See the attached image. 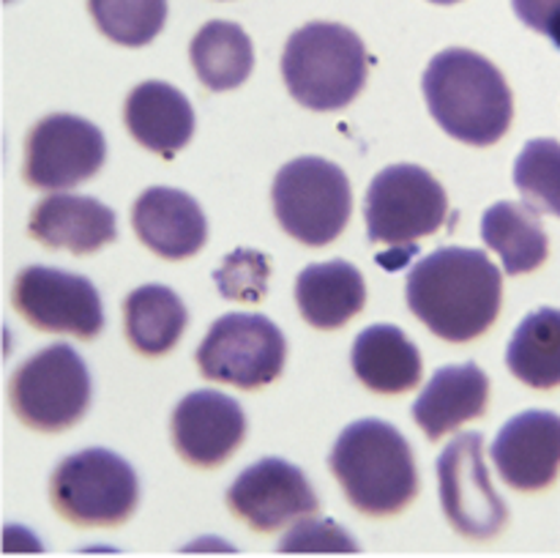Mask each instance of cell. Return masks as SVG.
<instances>
[{
  "label": "cell",
  "mask_w": 560,
  "mask_h": 558,
  "mask_svg": "<svg viewBox=\"0 0 560 558\" xmlns=\"http://www.w3.org/2000/svg\"><path fill=\"white\" fill-rule=\"evenodd\" d=\"M405 293L410 312L432 334L448 342H470L501 312L503 274L485 252L443 246L410 268Z\"/></svg>",
  "instance_id": "1"
},
{
  "label": "cell",
  "mask_w": 560,
  "mask_h": 558,
  "mask_svg": "<svg viewBox=\"0 0 560 558\" xmlns=\"http://www.w3.org/2000/svg\"><path fill=\"white\" fill-rule=\"evenodd\" d=\"M421 88L432 118L454 140L492 146L512 126V88L501 69L474 49L438 53L427 66Z\"/></svg>",
  "instance_id": "2"
},
{
  "label": "cell",
  "mask_w": 560,
  "mask_h": 558,
  "mask_svg": "<svg viewBox=\"0 0 560 558\" xmlns=\"http://www.w3.org/2000/svg\"><path fill=\"white\" fill-rule=\"evenodd\" d=\"M328 463L350 507L370 518L402 512L419 492L413 449L383 419H359L345 427Z\"/></svg>",
  "instance_id": "3"
},
{
  "label": "cell",
  "mask_w": 560,
  "mask_h": 558,
  "mask_svg": "<svg viewBox=\"0 0 560 558\" xmlns=\"http://www.w3.org/2000/svg\"><path fill=\"white\" fill-rule=\"evenodd\" d=\"M282 77L304 107L317 113L348 107L366 82L364 42L339 22H310L284 44Z\"/></svg>",
  "instance_id": "4"
},
{
  "label": "cell",
  "mask_w": 560,
  "mask_h": 558,
  "mask_svg": "<svg viewBox=\"0 0 560 558\" xmlns=\"http://www.w3.org/2000/svg\"><path fill=\"white\" fill-rule=\"evenodd\" d=\"M49 498L69 523L109 528L131 518L140 501V481L120 454L93 446L69 454L55 468Z\"/></svg>",
  "instance_id": "5"
},
{
  "label": "cell",
  "mask_w": 560,
  "mask_h": 558,
  "mask_svg": "<svg viewBox=\"0 0 560 558\" xmlns=\"http://www.w3.org/2000/svg\"><path fill=\"white\" fill-rule=\"evenodd\" d=\"M273 213L284 233L306 246H326L350 222L353 191L339 164L323 156H299L273 178Z\"/></svg>",
  "instance_id": "6"
},
{
  "label": "cell",
  "mask_w": 560,
  "mask_h": 558,
  "mask_svg": "<svg viewBox=\"0 0 560 558\" xmlns=\"http://www.w3.org/2000/svg\"><path fill=\"white\" fill-rule=\"evenodd\" d=\"M9 397L14 414L33 430H66L91 405V372L71 345L55 342L14 372Z\"/></svg>",
  "instance_id": "7"
},
{
  "label": "cell",
  "mask_w": 560,
  "mask_h": 558,
  "mask_svg": "<svg viewBox=\"0 0 560 558\" xmlns=\"http://www.w3.org/2000/svg\"><path fill=\"white\" fill-rule=\"evenodd\" d=\"M366 235L372 244H413L443 228L448 197L441 181L419 164H392L366 189Z\"/></svg>",
  "instance_id": "8"
},
{
  "label": "cell",
  "mask_w": 560,
  "mask_h": 558,
  "mask_svg": "<svg viewBox=\"0 0 560 558\" xmlns=\"http://www.w3.org/2000/svg\"><path fill=\"white\" fill-rule=\"evenodd\" d=\"M288 359V339L266 315L230 312L208 328L197 364L208 381L260 388L277 381Z\"/></svg>",
  "instance_id": "9"
},
{
  "label": "cell",
  "mask_w": 560,
  "mask_h": 558,
  "mask_svg": "<svg viewBox=\"0 0 560 558\" xmlns=\"http://www.w3.org/2000/svg\"><path fill=\"white\" fill-rule=\"evenodd\" d=\"M441 507L468 539H492L509 523V507L490 481L481 432H463L438 457Z\"/></svg>",
  "instance_id": "10"
},
{
  "label": "cell",
  "mask_w": 560,
  "mask_h": 558,
  "mask_svg": "<svg viewBox=\"0 0 560 558\" xmlns=\"http://www.w3.org/2000/svg\"><path fill=\"white\" fill-rule=\"evenodd\" d=\"M16 312L31 326L93 339L104 326L102 295L91 279L52 266H27L14 279Z\"/></svg>",
  "instance_id": "11"
},
{
  "label": "cell",
  "mask_w": 560,
  "mask_h": 558,
  "mask_svg": "<svg viewBox=\"0 0 560 558\" xmlns=\"http://www.w3.org/2000/svg\"><path fill=\"white\" fill-rule=\"evenodd\" d=\"M107 142L80 115L55 113L38 120L25 140V175L33 189H71L102 170Z\"/></svg>",
  "instance_id": "12"
},
{
  "label": "cell",
  "mask_w": 560,
  "mask_h": 558,
  "mask_svg": "<svg viewBox=\"0 0 560 558\" xmlns=\"http://www.w3.org/2000/svg\"><path fill=\"white\" fill-rule=\"evenodd\" d=\"M228 507L252 531L273 534L317 514V496L299 465L266 457L241 470L228 490Z\"/></svg>",
  "instance_id": "13"
},
{
  "label": "cell",
  "mask_w": 560,
  "mask_h": 558,
  "mask_svg": "<svg viewBox=\"0 0 560 558\" xmlns=\"http://www.w3.org/2000/svg\"><path fill=\"white\" fill-rule=\"evenodd\" d=\"M490 454L509 487L520 492L545 490L560 470V416L552 410L517 414L501 427Z\"/></svg>",
  "instance_id": "14"
},
{
  "label": "cell",
  "mask_w": 560,
  "mask_h": 558,
  "mask_svg": "<svg viewBox=\"0 0 560 558\" xmlns=\"http://www.w3.org/2000/svg\"><path fill=\"white\" fill-rule=\"evenodd\" d=\"M246 435V416L230 394L200 388L175 405L173 441L180 457L200 468L222 465Z\"/></svg>",
  "instance_id": "15"
},
{
  "label": "cell",
  "mask_w": 560,
  "mask_h": 558,
  "mask_svg": "<svg viewBox=\"0 0 560 558\" xmlns=\"http://www.w3.org/2000/svg\"><path fill=\"white\" fill-rule=\"evenodd\" d=\"M137 235L148 249L167 260L197 255L208 241V222L200 202L173 186H151L131 211Z\"/></svg>",
  "instance_id": "16"
},
{
  "label": "cell",
  "mask_w": 560,
  "mask_h": 558,
  "mask_svg": "<svg viewBox=\"0 0 560 558\" xmlns=\"http://www.w3.org/2000/svg\"><path fill=\"white\" fill-rule=\"evenodd\" d=\"M27 230L42 244L52 249H69L74 255H91L118 235L113 208L96 197L71 195V191L36 202Z\"/></svg>",
  "instance_id": "17"
},
{
  "label": "cell",
  "mask_w": 560,
  "mask_h": 558,
  "mask_svg": "<svg viewBox=\"0 0 560 558\" xmlns=\"http://www.w3.org/2000/svg\"><path fill=\"white\" fill-rule=\"evenodd\" d=\"M490 377L474 361L441 367L413 403V419L427 438L438 441L465 421L485 414Z\"/></svg>",
  "instance_id": "18"
},
{
  "label": "cell",
  "mask_w": 560,
  "mask_h": 558,
  "mask_svg": "<svg viewBox=\"0 0 560 558\" xmlns=\"http://www.w3.org/2000/svg\"><path fill=\"white\" fill-rule=\"evenodd\" d=\"M126 126L142 148L173 156L195 135V109L178 88L167 82H140L126 96Z\"/></svg>",
  "instance_id": "19"
},
{
  "label": "cell",
  "mask_w": 560,
  "mask_h": 558,
  "mask_svg": "<svg viewBox=\"0 0 560 558\" xmlns=\"http://www.w3.org/2000/svg\"><path fill=\"white\" fill-rule=\"evenodd\" d=\"M295 301L315 328H339L364 310V277L348 260L312 263L295 279Z\"/></svg>",
  "instance_id": "20"
},
{
  "label": "cell",
  "mask_w": 560,
  "mask_h": 558,
  "mask_svg": "<svg viewBox=\"0 0 560 558\" xmlns=\"http://www.w3.org/2000/svg\"><path fill=\"white\" fill-rule=\"evenodd\" d=\"M353 372L377 394L410 392L421 381V353L408 334L388 323L364 328L353 345Z\"/></svg>",
  "instance_id": "21"
},
{
  "label": "cell",
  "mask_w": 560,
  "mask_h": 558,
  "mask_svg": "<svg viewBox=\"0 0 560 558\" xmlns=\"http://www.w3.org/2000/svg\"><path fill=\"white\" fill-rule=\"evenodd\" d=\"M481 239L498 252L506 274L536 271L550 255V241L539 217L525 202H495L481 219Z\"/></svg>",
  "instance_id": "22"
},
{
  "label": "cell",
  "mask_w": 560,
  "mask_h": 558,
  "mask_svg": "<svg viewBox=\"0 0 560 558\" xmlns=\"http://www.w3.org/2000/svg\"><path fill=\"white\" fill-rule=\"evenodd\" d=\"M126 337L142 356H162L175 348L184 334L189 312L167 284H142L124 301Z\"/></svg>",
  "instance_id": "23"
},
{
  "label": "cell",
  "mask_w": 560,
  "mask_h": 558,
  "mask_svg": "<svg viewBox=\"0 0 560 558\" xmlns=\"http://www.w3.org/2000/svg\"><path fill=\"white\" fill-rule=\"evenodd\" d=\"M189 55L200 82L211 91H233L246 82L255 66V49L246 31L224 20L202 25L191 38Z\"/></svg>",
  "instance_id": "24"
},
{
  "label": "cell",
  "mask_w": 560,
  "mask_h": 558,
  "mask_svg": "<svg viewBox=\"0 0 560 558\" xmlns=\"http://www.w3.org/2000/svg\"><path fill=\"white\" fill-rule=\"evenodd\" d=\"M506 364L528 386H560V310L541 306L525 315L509 342Z\"/></svg>",
  "instance_id": "25"
},
{
  "label": "cell",
  "mask_w": 560,
  "mask_h": 558,
  "mask_svg": "<svg viewBox=\"0 0 560 558\" xmlns=\"http://www.w3.org/2000/svg\"><path fill=\"white\" fill-rule=\"evenodd\" d=\"M98 31L124 47H145L162 33L167 0H88Z\"/></svg>",
  "instance_id": "26"
},
{
  "label": "cell",
  "mask_w": 560,
  "mask_h": 558,
  "mask_svg": "<svg viewBox=\"0 0 560 558\" xmlns=\"http://www.w3.org/2000/svg\"><path fill=\"white\" fill-rule=\"evenodd\" d=\"M514 186L536 213L560 217V142L530 140L514 162Z\"/></svg>",
  "instance_id": "27"
},
{
  "label": "cell",
  "mask_w": 560,
  "mask_h": 558,
  "mask_svg": "<svg viewBox=\"0 0 560 558\" xmlns=\"http://www.w3.org/2000/svg\"><path fill=\"white\" fill-rule=\"evenodd\" d=\"M282 553H355L359 542L350 531L326 518H304L279 539Z\"/></svg>",
  "instance_id": "28"
},
{
  "label": "cell",
  "mask_w": 560,
  "mask_h": 558,
  "mask_svg": "<svg viewBox=\"0 0 560 558\" xmlns=\"http://www.w3.org/2000/svg\"><path fill=\"white\" fill-rule=\"evenodd\" d=\"M268 260L255 249H235L217 271V284L228 299L260 301L266 295Z\"/></svg>",
  "instance_id": "29"
},
{
  "label": "cell",
  "mask_w": 560,
  "mask_h": 558,
  "mask_svg": "<svg viewBox=\"0 0 560 558\" xmlns=\"http://www.w3.org/2000/svg\"><path fill=\"white\" fill-rule=\"evenodd\" d=\"M520 20L536 33H545L560 49V0H512Z\"/></svg>",
  "instance_id": "30"
},
{
  "label": "cell",
  "mask_w": 560,
  "mask_h": 558,
  "mask_svg": "<svg viewBox=\"0 0 560 558\" xmlns=\"http://www.w3.org/2000/svg\"><path fill=\"white\" fill-rule=\"evenodd\" d=\"M432 3H441V5H448V3H459V0H432Z\"/></svg>",
  "instance_id": "31"
}]
</instances>
